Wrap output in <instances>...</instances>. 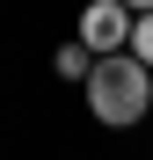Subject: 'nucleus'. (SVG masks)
Listing matches in <instances>:
<instances>
[{
    "label": "nucleus",
    "mask_w": 153,
    "mask_h": 160,
    "mask_svg": "<svg viewBox=\"0 0 153 160\" xmlns=\"http://www.w3.org/2000/svg\"><path fill=\"white\" fill-rule=\"evenodd\" d=\"M153 109V73L124 51V58H102L88 73V117L95 124H110V131H131L139 117Z\"/></svg>",
    "instance_id": "f257e3e1"
},
{
    "label": "nucleus",
    "mask_w": 153,
    "mask_h": 160,
    "mask_svg": "<svg viewBox=\"0 0 153 160\" xmlns=\"http://www.w3.org/2000/svg\"><path fill=\"white\" fill-rule=\"evenodd\" d=\"M131 29H139V15L124 8V0H88L80 8V44L95 58H124V51H131Z\"/></svg>",
    "instance_id": "f03ea898"
},
{
    "label": "nucleus",
    "mask_w": 153,
    "mask_h": 160,
    "mask_svg": "<svg viewBox=\"0 0 153 160\" xmlns=\"http://www.w3.org/2000/svg\"><path fill=\"white\" fill-rule=\"evenodd\" d=\"M102 58H95V51L80 44V37H73V44H59V51H51V73H59V80H80V88H88V73H95Z\"/></svg>",
    "instance_id": "7ed1b4c3"
},
{
    "label": "nucleus",
    "mask_w": 153,
    "mask_h": 160,
    "mask_svg": "<svg viewBox=\"0 0 153 160\" xmlns=\"http://www.w3.org/2000/svg\"><path fill=\"white\" fill-rule=\"evenodd\" d=\"M131 58L153 73V8H139V29H131Z\"/></svg>",
    "instance_id": "20e7f679"
}]
</instances>
